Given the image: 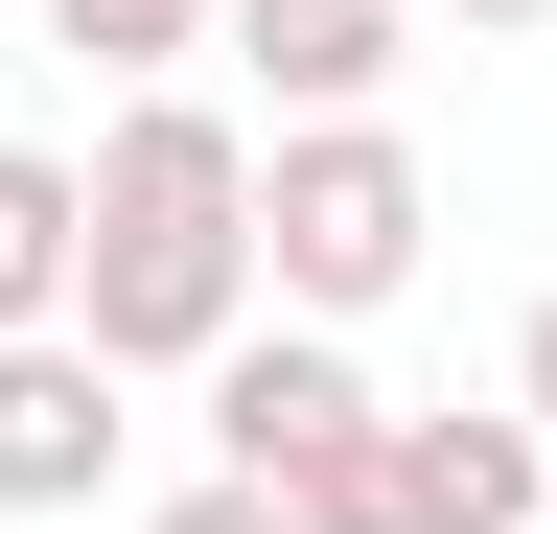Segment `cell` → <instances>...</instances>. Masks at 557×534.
I'll use <instances>...</instances> for the list:
<instances>
[{"instance_id":"cell-1","label":"cell","mask_w":557,"mask_h":534,"mask_svg":"<svg viewBox=\"0 0 557 534\" xmlns=\"http://www.w3.org/2000/svg\"><path fill=\"white\" fill-rule=\"evenodd\" d=\"M70 186H94L70 349H94V372H209L256 325V116L233 94H116Z\"/></svg>"},{"instance_id":"cell-2","label":"cell","mask_w":557,"mask_h":534,"mask_svg":"<svg viewBox=\"0 0 557 534\" xmlns=\"http://www.w3.org/2000/svg\"><path fill=\"white\" fill-rule=\"evenodd\" d=\"M418 256H442V186H418L395 116H278L256 140V302L278 325H372Z\"/></svg>"},{"instance_id":"cell-3","label":"cell","mask_w":557,"mask_h":534,"mask_svg":"<svg viewBox=\"0 0 557 534\" xmlns=\"http://www.w3.org/2000/svg\"><path fill=\"white\" fill-rule=\"evenodd\" d=\"M186 395H209V464H233V488H278V511H302V488H348V464H372V419H395V395H372V349H348V325H278V302H256Z\"/></svg>"},{"instance_id":"cell-4","label":"cell","mask_w":557,"mask_h":534,"mask_svg":"<svg viewBox=\"0 0 557 534\" xmlns=\"http://www.w3.org/2000/svg\"><path fill=\"white\" fill-rule=\"evenodd\" d=\"M302 534H557V442L511 395H442V419H372L348 488H302Z\"/></svg>"},{"instance_id":"cell-5","label":"cell","mask_w":557,"mask_h":534,"mask_svg":"<svg viewBox=\"0 0 557 534\" xmlns=\"http://www.w3.org/2000/svg\"><path fill=\"white\" fill-rule=\"evenodd\" d=\"M139 464V372H94L70 325H24L0 349V511H94Z\"/></svg>"},{"instance_id":"cell-6","label":"cell","mask_w":557,"mask_h":534,"mask_svg":"<svg viewBox=\"0 0 557 534\" xmlns=\"http://www.w3.org/2000/svg\"><path fill=\"white\" fill-rule=\"evenodd\" d=\"M233 71H256L278 116H395L418 0H233Z\"/></svg>"},{"instance_id":"cell-7","label":"cell","mask_w":557,"mask_h":534,"mask_svg":"<svg viewBox=\"0 0 557 534\" xmlns=\"http://www.w3.org/2000/svg\"><path fill=\"white\" fill-rule=\"evenodd\" d=\"M70 256H94V186H70L47 140H0V349L70 325Z\"/></svg>"},{"instance_id":"cell-8","label":"cell","mask_w":557,"mask_h":534,"mask_svg":"<svg viewBox=\"0 0 557 534\" xmlns=\"http://www.w3.org/2000/svg\"><path fill=\"white\" fill-rule=\"evenodd\" d=\"M47 47L94 94H186V47H233V0H47Z\"/></svg>"},{"instance_id":"cell-9","label":"cell","mask_w":557,"mask_h":534,"mask_svg":"<svg viewBox=\"0 0 557 534\" xmlns=\"http://www.w3.org/2000/svg\"><path fill=\"white\" fill-rule=\"evenodd\" d=\"M139 534H302V511H278V488H233V464H186V488L139 511Z\"/></svg>"},{"instance_id":"cell-10","label":"cell","mask_w":557,"mask_h":534,"mask_svg":"<svg viewBox=\"0 0 557 534\" xmlns=\"http://www.w3.org/2000/svg\"><path fill=\"white\" fill-rule=\"evenodd\" d=\"M511 419L557 442V280H534V325H511Z\"/></svg>"},{"instance_id":"cell-11","label":"cell","mask_w":557,"mask_h":534,"mask_svg":"<svg viewBox=\"0 0 557 534\" xmlns=\"http://www.w3.org/2000/svg\"><path fill=\"white\" fill-rule=\"evenodd\" d=\"M418 24H465V47H534V24H557V0H418Z\"/></svg>"}]
</instances>
